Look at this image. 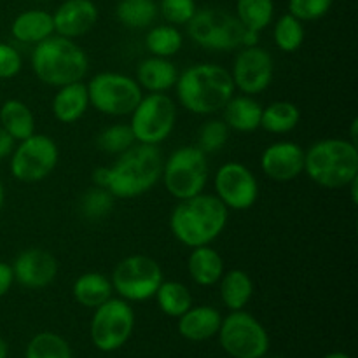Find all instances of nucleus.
Wrapping results in <instances>:
<instances>
[{
	"label": "nucleus",
	"mask_w": 358,
	"mask_h": 358,
	"mask_svg": "<svg viewBox=\"0 0 358 358\" xmlns=\"http://www.w3.org/2000/svg\"><path fill=\"white\" fill-rule=\"evenodd\" d=\"M275 44L283 52H296L304 42L303 21L297 20L292 14H283L275 23Z\"/></svg>",
	"instance_id": "473e14b6"
},
{
	"label": "nucleus",
	"mask_w": 358,
	"mask_h": 358,
	"mask_svg": "<svg viewBox=\"0 0 358 358\" xmlns=\"http://www.w3.org/2000/svg\"><path fill=\"white\" fill-rule=\"evenodd\" d=\"M157 3L154 0H119L115 17L126 28L142 30L154 23L157 17Z\"/></svg>",
	"instance_id": "c756f323"
},
{
	"label": "nucleus",
	"mask_w": 358,
	"mask_h": 358,
	"mask_svg": "<svg viewBox=\"0 0 358 358\" xmlns=\"http://www.w3.org/2000/svg\"><path fill=\"white\" fill-rule=\"evenodd\" d=\"M224 122L229 129L240 133H250L261 128L262 105L255 101L250 94H238L231 96L224 105Z\"/></svg>",
	"instance_id": "4be33fe9"
},
{
	"label": "nucleus",
	"mask_w": 358,
	"mask_h": 358,
	"mask_svg": "<svg viewBox=\"0 0 358 358\" xmlns=\"http://www.w3.org/2000/svg\"><path fill=\"white\" fill-rule=\"evenodd\" d=\"M219 289L222 303L229 310L240 311L250 301L252 294H254V283L245 271L231 269V271L224 273L222 278L219 280Z\"/></svg>",
	"instance_id": "bb28decb"
},
{
	"label": "nucleus",
	"mask_w": 358,
	"mask_h": 358,
	"mask_svg": "<svg viewBox=\"0 0 358 358\" xmlns=\"http://www.w3.org/2000/svg\"><path fill=\"white\" fill-rule=\"evenodd\" d=\"M187 271L192 282L198 285H217L224 275V261L215 248L203 245V247L192 248L187 259Z\"/></svg>",
	"instance_id": "b1692460"
},
{
	"label": "nucleus",
	"mask_w": 358,
	"mask_h": 358,
	"mask_svg": "<svg viewBox=\"0 0 358 358\" xmlns=\"http://www.w3.org/2000/svg\"><path fill=\"white\" fill-rule=\"evenodd\" d=\"M222 317L212 306L189 308L178 317V332L189 341H205L219 332Z\"/></svg>",
	"instance_id": "6ab92c4d"
},
{
	"label": "nucleus",
	"mask_w": 358,
	"mask_h": 358,
	"mask_svg": "<svg viewBox=\"0 0 358 358\" xmlns=\"http://www.w3.org/2000/svg\"><path fill=\"white\" fill-rule=\"evenodd\" d=\"M87 107H90L87 87L80 80L58 87L51 105L55 117L63 124H72L79 121L86 114Z\"/></svg>",
	"instance_id": "aec40b11"
},
{
	"label": "nucleus",
	"mask_w": 358,
	"mask_h": 358,
	"mask_svg": "<svg viewBox=\"0 0 358 358\" xmlns=\"http://www.w3.org/2000/svg\"><path fill=\"white\" fill-rule=\"evenodd\" d=\"M87 87L90 105L105 115H129L142 100V87L135 79L117 72L96 73Z\"/></svg>",
	"instance_id": "6e6552de"
},
{
	"label": "nucleus",
	"mask_w": 358,
	"mask_h": 358,
	"mask_svg": "<svg viewBox=\"0 0 358 358\" xmlns=\"http://www.w3.org/2000/svg\"><path fill=\"white\" fill-rule=\"evenodd\" d=\"M3 201H6V192H3V185L2 182H0V210H2Z\"/></svg>",
	"instance_id": "c03bdc74"
},
{
	"label": "nucleus",
	"mask_w": 358,
	"mask_h": 358,
	"mask_svg": "<svg viewBox=\"0 0 358 358\" xmlns=\"http://www.w3.org/2000/svg\"><path fill=\"white\" fill-rule=\"evenodd\" d=\"M177 79V66L168 58L150 56L136 69V83L149 93H164L175 86Z\"/></svg>",
	"instance_id": "412c9836"
},
{
	"label": "nucleus",
	"mask_w": 358,
	"mask_h": 358,
	"mask_svg": "<svg viewBox=\"0 0 358 358\" xmlns=\"http://www.w3.org/2000/svg\"><path fill=\"white\" fill-rule=\"evenodd\" d=\"M112 292H114V289H112L110 280L96 271L80 275L72 287L73 299L80 306L91 308V310H96L98 306L107 303L112 297Z\"/></svg>",
	"instance_id": "393cba45"
},
{
	"label": "nucleus",
	"mask_w": 358,
	"mask_h": 358,
	"mask_svg": "<svg viewBox=\"0 0 358 358\" xmlns=\"http://www.w3.org/2000/svg\"><path fill=\"white\" fill-rule=\"evenodd\" d=\"M229 126L219 119H210L198 131V149L205 154L219 152L229 140Z\"/></svg>",
	"instance_id": "c9c22d12"
},
{
	"label": "nucleus",
	"mask_w": 358,
	"mask_h": 358,
	"mask_svg": "<svg viewBox=\"0 0 358 358\" xmlns=\"http://www.w3.org/2000/svg\"><path fill=\"white\" fill-rule=\"evenodd\" d=\"M164 282L157 261L147 255H129L115 266L112 273V289L124 301H147L156 296Z\"/></svg>",
	"instance_id": "9d476101"
},
{
	"label": "nucleus",
	"mask_w": 358,
	"mask_h": 358,
	"mask_svg": "<svg viewBox=\"0 0 358 358\" xmlns=\"http://www.w3.org/2000/svg\"><path fill=\"white\" fill-rule=\"evenodd\" d=\"M21 70V55L13 45L0 42V79H13Z\"/></svg>",
	"instance_id": "ea45409f"
},
{
	"label": "nucleus",
	"mask_w": 358,
	"mask_h": 358,
	"mask_svg": "<svg viewBox=\"0 0 358 358\" xmlns=\"http://www.w3.org/2000/svg\"><path fill=\"white\" fill-rule=\"evenodd\" d=\"M10 34L23 44H38L55 34L52 14L48 10L31 9L17 14L10 24Z\"/></svg>",
	"instance_id": "5701e85b"
},
{
	"label": "nucleus",
	"mask_w": 358,
	"mask_h": 358,
	"mask_svg": "<svg viewBox=\"0 0 358 358\" xmlns=\"http://www.w3.org/2000/svg\"><path fill=\"white\" fill-rule=\"evenodd\" d=\"M304 171L325 189L348 187L358 177V149L352 140L325 138L304 150Z\"/></svg>",
	"instance_id": "39448f33"
},
{
	"label": "nucleus",
	"mask_w": 358,
	"mask_h": 358,
	"mask_svg": "<svg viewBox=\"0 0 358 358\" xmlns=\"http://www.w3.org/2000/svg\"><path fill=\"white\" fill-rule=\"evenodd\" d=\"M114 196L103 187H94L84 194L80 201V210L83 215L90 220H101L112 212L114 206Z\"/></svg>",
	"instance_id": "e433bc0d"
},
{
	"label": "nucleus",
	"mask_w": 358,
	"mask_h": 358,
	"mask_svg": "<svg viewBox=\"0 0 358 358\" xmlns=\"http://www.w3.org/2000/svg\"><path fill=\"white\" fill-rule=\"evenodd\" d=\"M275 76V63L268 49L261 45H247L234 59L233 83L243 94H259L268 90Z\"/></svg>",
	"instance_id": "2eb2a0df"
},
{
	"label": "nucleus",
	"mask_w": 358,
	"mask_h": 358,
	"mask_svg": "<svg viewBox=\"0 0 358 358\" xmlns=\"http://www.w3.org/2000/svg\"><path fill=\"white\" fill-rule=\"evenodd\" d=\"M13 268L14 282L24 289H44L58 275V261L44 248H28L16 257Z\"/></svg>",
	"instance_id": "dca6fc26"
},
{
	"label": "nucleus",
	"mask_w": 358,
	"mask_h": 358,
	"mask_svg": "<svg viewBox=\"0 0 358 358\" xmlns=\"http://www.w3.org/2000/svg\"><path fill=\"white\" fill-rule=\"evenodd\" d=\"M163 163L157 145L135 143L126 152L119 154L110 168H96L93 173L94 184L107 189L114 198H138L159 182Z\"/></svg>",
	"instance_id": "f257e3e1"
},
{
	"label": "nucleus",
	"mask_w": 358,
	"mask_h": 358,
	"mask_svg": "<svg viewBox=\"0 0 358 358\" xmlns=\"http://www.w3.org/2000/svg\"><path fill=\"white\" fill-rule=\"evenodd\" d=\"M96 21L98 9L91 0H65L52 14L55 31L66 38L83 37Z\"/></svg>",
	"instance_id": "a211bd4d"
},
{
	"label": "nucleus",
	"mask_w": 358,
	"mask_h": 358,
	"mask_svg": "<svg viewBox=\"0 0 358 358\" xmlns=\"http://www.w3.org/2000/svg\"><path fill=\"white\" fill-rule=\"evenodd\" d=\"M14 283L13 268L7 262H0V297L6 296Z\"/></svg>",
	"instance_id": "a19ab883"
},
{
	"label": "nucleus",
	"mask_w": 358,
	"mask_h": 358,
	"mask_svg": "<svg viewBox=\"0 0 358 358\" xmlns=\"http://www.w3.org/2000/svg\"><path fill=\"white\" fill-rule=\"evenodd\" d=\"M0 358H7V345L2 338H0Z\"/></svg>",
	"instance_id": "37998d69"
},
{
	"label": "nucleus",
	"mask_w": 358,
	"mask_h": 358,
	"mask_svg": "<svg viewBox=\"0 0 358 358\" xmlns=\"http://www.w3.org/2000/svg\"><path fill=\"white\" fill-rule=\"evenodd\" d=\"M135 135H133L129 124L108 126V128L103 129L96 138L98 149L103 150V152L107 154H115V156L126 152V150H128L129 147L135 145Z\"/></svg>",
	"instance_id": "f704fd0d"
},
{
	"label": "nucleus",
	"mask_w": 358,
	"mask_h": 358,
	"mask_svg": "<svg viewBox=\"0 0 358 358\" xmlns=\"http://www.w3.org/2000/svg\"><path fill=\"white\" fill-rule=\"evenodd\" d=\"M14 143L16 142L13 140V136H10L9 133H7L6 129L0 126V159H3V157H7L13 154Z\"/></svg>",
	"instance_id": "79ce46f5"
},
{
	"label": "nucleus",
	"mask_w": 358,
	"mask_h": 358,
	"mask_svg": "<svg viewBox=\"0 0 358 358\" xmlns=\"http://www.w3.org/2000/svg\"><path fill=\"white\" fill-rule=\"evenodd\" d=\"M159 310L168 317L178 318L192 306L191 290L180 282H163L156 292Z\"/></svg>",
	"instance_id": "7c9ffc66"
},
{
	"label": "nucleus",
	"mask_w": 358,
	"mask_h": 358,
	"mask_svg": "<svg viewBox=\"0 0 358 358\" xmlns=\"http://www.w3.org/2000/svg\"><path fill=\"white\" fill-rule=\"evenodd\" d=\"M334 0H289V13L299 21H315L331 10Z\"/></svg>",
	"instance_id": "58836bf2"
},
{
	"label": "nucleus",
	"mask_w": 358,
	"mask_h": 358,
	"mask_svg": "<svg viewBox=\"0 0 358 358\" xmlns=\"http://www.w3.org/2000/svg\"><path fill=\"white\" fill-rule=\"evenodd\" d=\"M229 210L217 196L198 194L180 199L170 215V229L175 240L189 248L215 241L226 229Z\"/></svg>",
	"instance_id": "f03ea898"
},
{
	"label": "nucleus",
	"mask_w": 358,
	"mask_h": 358,
	"mask_svg": "<svg viewBox=\"0 0 358 358\" xmlns=\"http://www.w3.org/2000/svg\"><path fill=\"white\" fill-rule=\"evenodd\" d=\"M58 145L42 133H34L21 140L10 154V173L24 184L42 182L58 164Z\"/></svg>",
	"instance_id": "9b49d317"
},
{
	"label": "nucleus",
	"mask_w": 358,
	"mask_h": 358,
	"mask_svg": "<svg viewBox=\"0 0 358 358\" xmlns=\"http://www.w3.org/2000/svg\"><path fill=\"white\" fill-rule=\"evenodd\" d=\"M0 126L13 136L14 142H21L35 133L34 112L20 100L3 101L0 107Z\"/></svg>",
	"instance_id": "a878e982"
},
{
	"label": "nucleus",
	"mask_w": 358,
	"mask_h": 358,
	"mask_svg": "<svg viewBox=\"0 0 358 358\" xmlns=\"http://www.w3.org/2000/svg\"><path fill=\"white\" fill-rule=\"evenodd\" d=\"M299 121L301 110L292 101H275L268 107H262L261 128L269 133H275V135L289 133L299 124Z\"/></svg>",
	"instance_id": "cd10ccee"
},
{
	"label": "nucleus",
	"mask_w": 358,
	"mask_h": 358,
	"mask_svg": "<svg viewBox=\"0 0 358 358\" xmlns=\"http://www.w3.org/2000/svg\"><path fill=\"white\" fill-rule=\"evenodd\" d=\"M275 14L273 0H238L236 17L245 30L259 35L264 28H268Z\"/></svg>",
	"instance_id": "c85d7f7f"
},
{
	"label": "nucleus",
	"mask_w": 358,
	"mask_h": 358,
	"mask_svg": "<svg viewBox=\"0 0 358 358\" xmlns=\"http://www.w3.org/2000/svg\"><path fill=\"white\" fill-rule=\"evenodd\" d=\"M222 348L234 358H262L269 348L266 329L245 311H233L219 329Z\"/></svg>",
	"instance_id": "f8f14e48"
},
{
	"label": "nucleus",
	"mask_w": 358,
	"mask_h": 358,
	"mask_svg": "<svg viewBox=\"0 0 358 358\" xmlns=\"http://www.w3.org/2000/svg\"><path fill=\"white\" fill-rule=\"evenodd\" d=\"M187 34L196 44L210 51H233L245 48L248 31L227 10L203 9L196 10L187 23Z\"/></svg>",
	"instance_id": "423d86ee"
},
{
	"label": "nucleus",
	"mask_w": 358,
	"mask_h": 358,
	"mask_svg": "<svg viewBox=\"0 0 358 358\" xmlns=\"http://www.w3.org/2000/svg\"><path fill=\"white\" fill-rule=\"evenodd\" d=\"M182 34L173 24H159L150 28L145 37V48L152 56L171 58L182 49Z\"/></svg>",
	"instance_id": "2f4dec72"
},
{
	"label": "nucleus",
	"mask_w": 358,
	"mask_h": 358,
	"mask_svg": "<svg viewBox=\"0 0 358 358\" xmlns=\"http://www.w3.org/2000/svg\"><path fill=\"white\" fill-rule=\"evenodd\" d=\"M129 115V128L135 135L136 143L159 145L173 131L177 122V107L166 94L150 93L142 96Z\"/></svg>",
	"instance_id": "1a4fd4ad"
},
{
	"label": "nucleus",
	"mask_w": 358,
	"mask_h": 358,
	"mask_svg": "<svg viewBox=\"0 0 358 358\" xmlns=\"http://www.w3.org/2000/svg\"><path fill=\"white\" fill-rule=\"evenodd\" d=\"M90 69L84 49L73 38L51 35L35 44L31 52V70L38 80L52 87L79 83Z\"/></svg>",
	"instance_id": "20e7f679"
},
{
	"label": "nucleus",
	"mask_w": 358,
	"mask_h": 358,
	"mask_svg": "<svg viewBox=\"0 0 358 358\" xmlns=\"http://www.w3.org/2000/svg\"><path fill=\"white\" fill-rule=\"evenodd\" d=\"M135 327V313L128 301L108 299L94 310L91 320V339L101 352H114L121 348L131 336Z\"/></svg>",
	"instance_id": "ddd939ff"
},
{
	"label": "nucleus",
	"mask_w": 358,
	"mask_h": 358,
	"mask_svg": "<svg viewBox=\"0 0 358 358\" xmlns=\"http://www.w3.org/2000/svg\"><path fill=\"white\" fill-rule=\"evenodd\" d=\"M178 101L189 112L198 115L222 110L236 87L229 70L215 63H199L189 66L175 83Z\"/></svg>",
	"instance_id": "7ed1b4c3"
},
{
	"label": "nucleus",
	"mask_w": 358,
	"mask_h": 358,
	"mask_svg": "<svg viewBox=\"0 0 358 358\" xmlns=\"http://www.w3.org/2000/svg\"><path fill=\"white\" fill-rule=\"evenodd\" d=\"M215 196L227 210L252 208L259 198V182L255 175L241 163H226L215 173Z\"/></svg>",
	"instance_id": "4468645a"
},
{
	"label": "nucleus",
	"mask_w": 358,
	"mask_h": 358,
	"mask_svg": "<svg viewBox=\"0 0 358 358\" xmlns=\"http://www.w3.org/2000/svg\"><path fill=\"white\" fill-rule=\"evenodd\" d=\"M325 358H350V357L345 355V353H332V355H327Z\"/></svg>",
	"instance_id": "a18cd8bd"
},
{
	"label": "nucleus",
	"mask_w": 358,
	"mask_h": 358,
	"mask_svg": "<svg viewBox=\"0 0 358 358\" xmlns=\"http://www.w3.org/2000/svg\"><path fill=\"white\" fill-rule=\"evenodd\" d=\"M266 177L275 182H292L304 171V150L294 142H275L261 156Z\"/></svg>",
	"instance_id": "f3484780"
},
{
	"label": "nucleus",
	"mask_w": 358,
	"mask_h": 358,
	"mask_svg": "<svg viewBox=\"0 0 358 358\" xmlns=\"http://www.w3.org/2000/svg\"><path fill=\"white\" fill-rule=\"evenodd\" d=\"M161 178L166 191L178 201L201 194L208 180L206 154L196 145L180 147L163 163Z\"/></svg>",
	"instance_id": "0eeeda50"
},
{
	"label": "nucleus",
	"mask_w": 358,
	"mask_h": 358,
	"mask_svg": "<svg viewBox=\"0 0 358 358\" xmlns=\"http://www.w3.org/2000/svg\"><path fill=\"white\" fill-rule=\"evenodd\" d=\"M27 358H72V353L62 336L41 332L28 343Z\"/></svg>",
	"instance_id": "72a5a7b5"
},
{
	"label": "nucleus",
	"mask_w": 358,
	"mask_h": 358,
	"mask_svg": "<svg viewBox=\"0 0 358 358\" xmlns=\"http://www.w3.org/2000/svg\"><path fill=\"white\" fill-rule=\"evenodd\" d=\"M159 13L170 24H187L196 14L194 0H161Z\"/></svg>",
	"instance_id": "4c0bfd02"
}]
</instances>
